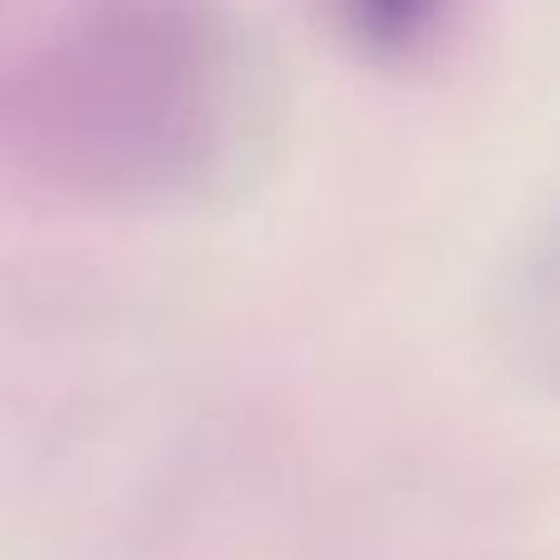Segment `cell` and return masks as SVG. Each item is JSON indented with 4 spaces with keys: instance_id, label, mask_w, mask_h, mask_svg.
I'll return each mask as SVG.
<instances>
[{
    "instance_id": "1",
    "label": "cell",
    "mask_w": 560,
    "mask_h": 560,
    "mask_svg": "<svg viewBox=\"0 0 560 560\" xmlns=\"http://www.w3.org/2000/svg\"><path fill=\"white\" fill-rule=\"evenodd\" d=\"M261 108L222 0H35L0 30V167L79 207L167 212L236 173Z\"/></svg>"
},
{
    "instance_id": "2",
    "label": "cell",
    "mask_w": 560,
    "mask_h": 560,
    "mask_svg": "<svg viewBox=\"0 0 560 560\" xmlns=\"http://www.w3.org/2000/svg\"><path fill=\"white\" fill-rule=\"evenodd\" d=\"M463 0H329L339 35L369 59H418L453 30Z\"/></svg>"
}]
</instances>
